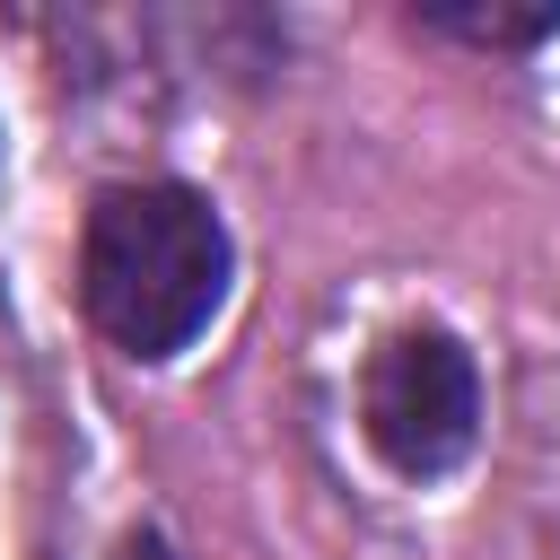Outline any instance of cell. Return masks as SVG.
I'll return each mask as SVG.
<instances>
[{
    "label": "cell",
    "instance_id": "cell-1",
    "mask_svg": "<svg viewBox=\"0 0 560 560\" xmlns=\"http://www.w3.org/2000/svg\"><path fill=\"white\" fill-rule=\"evenodd\" d=\"M228 228L192 184H114L79 236V298L131 359H175L228 298Z\"/></svg>",
    "mask_w": 560,
    "mask_h": 560
},
{
    "label": "cell",
    "instance_id": "cell-4",
    "mask_svg": "<svg viewBox=\"0 0 560 560\" xmlns=\"http://www.w3.org/2000/svg\"><path fill=\"white\" fill-rule=\"evenodd\" d=\"M122 560H166V551H158V542L140 534V542H122Z\"/></svg>",
    "mask_w": 560,
    "mask_h": 560
},
{
    "label": "cell",
    "instance_id": "cell-3",
    "mask_svg": "<svg viewBox=\"0 0 560 560\" xmlns=\"http://www.w3.org/2000/svg\"><path fill=\"white\" fill-rule=\"evenodd\" d=\"M420 18H429L438 35H464V44H490V52H525V44L560 35V0H542V9H464V0H429Z\"/></svg>",
    "mask_w": 560,
    "mask_h": 560
},
{
    "label": "cell",
    "instance_id": "cell-2",
    "mask_svg": "<svg viewBox=\"0 0 560 560\" xmlns=\"http://www.w3.org/2000/svg\"><path fill=\"white\" fill-rule=\"evenodd\" d=\"M359 420H368V446L402 472V481H438L472 455V429H481V368L455 332L420 324V332H394L376 359H368V385H359Z\"/></svg>",
    "mask_w": 560,
    "mask_h": 560
}]
</instances>
